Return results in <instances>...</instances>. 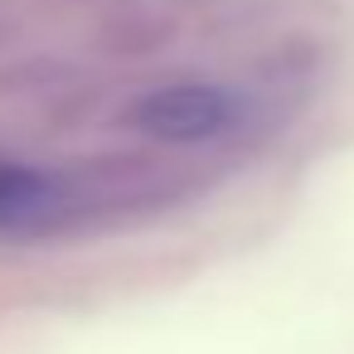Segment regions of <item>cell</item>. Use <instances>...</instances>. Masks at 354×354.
Listing matches in <instances>:
<instances>
[{
  "label": "cell",
  "instance_id": "obj_1",
  "mask_svg": "<svg viewBox=\"0 0 354 354\" xmlns=\"http://www.w3.org/2000/svg\"><path fill=\"white\" fill-rule=\"evenodd\" d=\"M112 199L107 185H83L78 175H59V170H39V165H20V160H0V233L15 238H35L49 228L73 223L93 199Z\"/></svg>",
  "mask_w": 354,
  "mask_h": 354
},
{
  "label": "cell",
  "instance_id": "obj_2",
  "mask_svg": "<svg viewBox=\"0 0 354 354\" xmlns=\"http://www.w3.org/2000/svg\"><path fill=\"white\" fill-rule=\"evenodd\" d=\"M136 127L165 146H199L233 127V97L214 83H170L136 107Z\"/></svg>",
  "mask_w": 354,
  "mask_h": 354
}]
</instances>
